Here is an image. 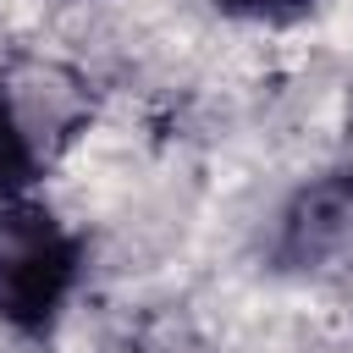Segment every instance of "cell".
I'll use <instances>...</instances> for the list:
<instances>
[{
	"mask_svg": "<svg viewBox=\"0 0 353 353\" xmlns=\"http://www.w3.org/2000/svg\"><path fill=\"white\" fill-rule=\"evenodd\" d=\"M353 248V182L309 188L287 210V254L292 259H325Z\"/></svg>",
	"mask_w": 353,
	"mask_h": 353,
	"instance_id": "cell-3",
	"label": "cell"
},
{
	"mask_svg": "<svg viewBox=\"0 0 353 353\" xmlns=\"http://www.w3.org/2000/svg\"><path fill=\"white\" fill-rule=\"evenodd\" d=\"M88 270L83 237L33 193L0 199V325L50 336Z\"/></svg>",
	"mask_w": 353,
	"mask_h": 353,
	"instance_id": "cell-1",
	"label": "cell"
},
{
	"mask_svg": "<svg viewBox=\"0 0 353 353\" xmlns=\"http://www.w3.org/2000/svg\"><path fill=\"white\" fill-rule=\"evenodd\" d=\"M55 138L61 132H50V121L22 99V83L0 72V199H22L44 182Z\"/></svg>",
	"mask_w": 353,
	"mask_h": 353,
	"instance_id": "cell-2",
	"label": "cell"
},
{
	"mask_svg": "<svg viewBox=\"0 0 353 353\" xmlns=\"http://www.w3.org/2000/svg\"><path fill=\"white\" fill-rule=\"evenodd\" d=\"M215 6L237 22H254V28H287L314 11V0H215Z\"/></svg>",
	"mask_w": 353,
	"mask_h": 353,
	"instance_id": "cell-4",
	"label": "cell"
}]
</instances>
